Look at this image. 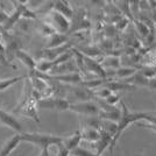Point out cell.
Returning <instances> with one entry per match:
<instances>
[{"label":"cell","mask_w":156,"mask_h":156,"mask_svg":"<svg viewBox=\"0 0 156 156\" xmlns=\"http://www.w3.org/2000/svg\"><path fill=\"white\" fill-rule=\"evenodd\" d=\"M147 87H148V89H150V90H155V91H156V77L151 78V79H148Z\"/></svg>","instance_id":"27"},{"label":"cell","mask_w":156,"mask_h":156,"mask_svg":"<svg viewBox=\"0 0 156 156\" xmlns=\"http://www.w3.org/2000/svg\"><path fill=\"white\" fill-rule=\"evenodd\" d=\"M49 156H52V155H50V153H49Z\"/></svg>","instance_id":"30"},{"label":"cell","mask_w":156,"mask_h":156,"mask_svg":"<svg viewBox=\"0 0 156 156\" xmlns=\"http://www.w3.org/2000/svg\"><path fill=\"white\" fill-rule=\"evenodd\" d=\"M112 139H113V136L111 135L110 133L100 129V137L96 142V154L101 155L107 148H110Z\"/></svg>","instance_id":"10"},{"label":"cell","mask_w":156,"mask_h":156,"mask_svg":"<svg viewBox=\"0 0 156 156\" xmlns=\"http://www.w3.org/2000/svg\"><path fill=\"white\" fill-rule=\"evenodd\" d=\"M0 124L12 128L15 132L22 133V126L16 120V118L12 114H9V113H7L6 111L4 110H0Z\"/></svg>","instance_id":"8"},{"label":"cell","mask_w":156,"mask_h":156,"mask_svg":"<svg viewBox=\"0 0 156 156\" xmlns=\"http://www.w3.org/2000/svg\"><path fill=\"white\" fill-rule=\"evenodd\" d=\"M70 101L66 98H61V97H49V98H43L37 100V107L43 108V110H55V111H68L70 107Z\"/></svg>","instance_id":"4"},{"label":"cell","mask_w":156,"mask_h":156,"mask_svg":"<svg viewBox=\"0 0 156 156\" xmlns=\"http://www.w3.org/2000/svg\"><path fill=\"white\" fill-rule=\"evenodd\" d=\"M7 19H8V14L5 13L4 11H1V9H0V23H1V25H4V23L7 21Z\"/></svg>","instance_id":"28"},{"label":"cell","mask_w":156,"mask_h":156,"mask_svg":"<svg viewBox=\"0 0 156 156\" xmlns=\"http://www.w3.org/2000/svg\"><path fill=\"white\" fill-rule=\"evenodd\" d=\"M80 134H82V140H85L87 142L96 143L100 137V130L84 127L83 129H80Z\"/></svg>","instance_id":"18"},{"label":"cell","mask_w":156,"mask_h":156,"mask_svg":"<svg viewBox=\"0 0 156 156\" xmlns=\"http://www.w3.org/2000/svg\"><path fill=\"white\" fill-rule=\"evenodd\" d=\"M69 42V36L64 35V34H58L55 33L49 37V41L47 43L46 49H54V48H58V47L63 46L65 43Z\"/></svg>","instance_id":"15"},{"label":"cell","mask_w":156,"mask_h":156,"mask_svg":"<svg viewBox=\"0 0 156 156\" xmlns=\"http://www.w3.org/2000/svg\"><path fill=\"white\" fill-rule=\"evenodd\" d=\"M26 78V76H21V77H13V78H7V79H2L0 80V91H5L6 89H8L9 86L14 85L15 83H18L19 80Z\"/></svg>","instance_id":"21"},{"label":"cell","mask_w":156,"mask_h":156,"mask_svg":"<svg viewBox=\"0 0 156 156\" xmlns=\"http://www.w3.org/2000/svg\"><path fill=\"white\" fill-rule=\"evenodd\" d=\"M133 23L135 26V29L136 32L139 33V35L142 37V39H147L148 35L150 33V26L148 23H146L144 21H141V20L134 19L133 20Z\"/></svg>","instance_id":"19"},{"label":"cell","mask_w":156,"mask_h":156,"mask_svg":"<svg viewBox=\"0 0 156 156\" xmlns=\"http://www.w3.org/2000/svg\"><path fill=\"white\" fill-rule=\"evenodd\" d=\"M120 100H121V97H120V94H118V93H112V94L108 96L106 99H104L105 103L111 105V106H115L117 103H119Z\"/></svg>","instance_id":"24"},{"label":"cell","mask_w":156,"mask_h":156,"mask_svg":"<svg viewBox=\"0 0 156 156\" xmlns=\"http://www.w3.org/2000/svg\"><path fill=\"white\" fill-rule=\"evenodd\" d=\"M82 141V134H80V129L76 130L73 134L69 135L66 137H63V142L62 146L64 147L65 149H68L69 151L73 150L75 148L79 147V143Z\"/></svg>","instance_id":"12"},{"label":"cell","mask_w":156,"mask_h":156,"mask_svg":"<svg viewBox=\"0 0 156 156\" xmlns=\"http://www.w3.org/2000/svg\"><path fill=\"white\" fill-rule=\"evenodd\" d=\"M128 22H129V20L128 19H126V18H121V19H119L117 22H115V28H117L118 30L122 32V30H125V28L127 27Z\"/></svg>","instance_id":"25"},{"label":"cell","mask_w":156,"mask_h":156,"mask_svg":"<svg viewBox=\"0 0 156 156\" xmlns=\"http://www.w3.org/2000/svg\"><path fill=\"white\" fill-rule=\"evenodd\" d=\"M15 56L26 65L27 68L29 69V71H35V69H36V61L33 58L32 56H29L27 52H25L23 50H19V49L15 52Z\"/></svg>","instance_id":"17"},{"label":"cell","mask_w":156,"mask_h":156,"mask_svg":"<svg viewBox=\"0 0 156 156\" xmlns=\"http://www.w3.org/2000/svg\"><path fill=\"white\" fill-rule=\"evenodd\" d=\"M126 84H129L132 86H146L147 87V84H148V78H146L140 71H136L134 75H132L130 77L126 78L122 80Z\"/></svg>","instance_id":"16"},{"label":"cell","mask_w":156,"mask_h":156,"mask_svg":"<svg viewBox=\"0 0 156 156\" xmlns=\"http://www.w3.org/2000/svg\"><path fill=\"white\" fill-rule=\"evenodd\" d=\"M103 86L106 87V89H108V90H111L113 93H115L117 91H132V90L135 89L134 86H132L129 84H126L122 80H110V82H105Z\"/></svg>","instance_id":"14"},{"label":"cell","mask_w":156,"mask_h":156,"mask_svg":"<svg viewBox=\"0 0 156 156\" xmlns=\"http://www.w3.org/2000/svg\"><path fill=\"white\" fill-rule=\"evenodd\" d=\"M21 141L33 143L42 149H49L51 146H58L63 142V136L42 133H20Z\"/></svg>","instance_id":"2"},{"label":"cell","mask_w":156,"mask_h":156,"mask_svg":"<svg viewBox=\"0 0 156 156\" xmlns=\"http://www.w3.org/2000/svg\"><path fill=\"white\" fill-rule=\"evenodd\" d=\"M83 61H84V70L91 72V73H94L97 78L106 79V71L101 68V65L98 61L91 58V57L84 56V55H83Z\"/></svg>","instance_id":"7"},{"label":"cell","mask_w":156,"mask_h":156,"mask_svg":"<svg viewBox=\"0 0 156 156\" xmlns=\"http://www.w3.org/2000/svg\"><path fill=\"white\" fill-rule=\"evenodd\" d=\"M68 98H73V99H77L78 103H82V101H90L91 99H93V91L89 90L86 87H83L80 85H73L71 87H69L68 90Z\"/></svg>","instance_id":"6"},{"label":"cell","mask_w":156,"mask_h":156,"mask_svg":"<svg viewBox=\"0 0 156 156\" xmlns=\"http://www.w3.org/2000/svg\"><path fill=\"white\" fill-rule=\"evenodd\" d=\"M52 11L57 12V13H59L61 15H63V16L66 18L68 20H71L72 16H73V14H75L71 5H70V2H68V1H62V0H59V1H54V2H52Z\"/></svg>","instance_id":"9"},{"label":"cell","mask_w":156,"mask_h":156,"mask_svg":"<svg viewBox=\"0 0 156 156\" xmlns=\"http://www.w3.org/2000/svg\"><path fill=\"white\" fill-rule=\"evenodd\" d=\"M117 7L120 9V13L126 15V19L128 20H134L133 15H132V11H130V5L129 1H115Z\"/></svg>","instance_id":"20"},{"label":"cell","mask_w":156,"mask_h":156,"mask_svg":"<svg viewBox=\"0 0 156 156\" xmlns=\"http://www.w3.org/2000/svg\"><path fill=\"white\" fill-rule=\"evenodd\" d=\"M70 155L72 156H103V155H98L96 153H93L91 150H87L85 148H82V147H77L73 150L70 151Z\"/></svg>","instance_id":"22"},{"label":"cell","mask_w":156,"mask_h":156,"mask_svg":"<svg viewBox=\"0 0 156 156\" xmlns=\"http://www.w3.org/2000/svg\"><path fill=\"white\" fill-rule=\"evenodd\" d=\"M154 115H156V112H130L128 110V107H127V105L125 104L124 101H121V118H120V121L118 122V129L115 132L113 139H112V142H111V146H110L111 154L113 153V149H114V147L117 144L118 140L121 136V134L124 133V130L130 124L139 122L141 120L149 121Z\"/></svg>","instance_id":"1"},{"label":"cell","mask_w":156,"mask_h":156,"mask_svg":"<svg viewBox=\"0 0 156 156\" xmlns=\"http://www.w3.org/2000/svg\"><path fill=\"white\" fill-rule=\"evenodd\" d=\"M40 32H41V34L42 35H44V36H51L52 34H55V30H54V28H52L50 25H48L47 22H44V23H42V26H41V28H40Z\"/></svg>","instance_id":"23"},{"label":"cell","mask_w":156,"mask_h":156,"mask_svg":"<svg viewBox=\"0 0 156 156\" xmlns=\"http://www.w3.org/2000/svg\"><path fill=\"white\" fill-rule=\"evenodd\" d=\"M40 156H49V149H42Z\"/></svg>","instance_id":"29"},{"label":"cell","mask_w":156,"mask_h":156,"mask_svg":"<svg viewBox=\"0 0 156 156\" xmlns=\"http://www.w3.org/2000/svg\"><path fill=\"white\" fill-rule=\"evenodd\" d=\"M20 142H21L20 133L19 134L13 135L9 140H7L6 142H5V144L2 146V148H1V150H0V156H9L11 155V153L19 146Z\"/></svg>","instance_id":"13"},{"label":"cell","mask_w":156,"mask_h":156,"mask_svg":"<svg viewBox=\"0 0 156 156\" xmlns=\"http://www.w3.org/2000/svg\"><path fill=\"white\" fill-rule=\"evenodd\" d=\"M57 147V154L56 156H69L70 155V151L68 149H65L64 147L62 146V143L58 144V146H56Z\"/></svg>","instance_id":"26"},{"label":"cell","mask_w":156,"mask_h":156,"mask_svg":"<svg viewBox=\"0 0 156 156\" xmlns=\"http://www.w3.org/2000/svg\"><path fill=\"white\" fill-rule=\"evenodd\" d=\"M99 63L105 71H114L121 68V61L115 55H108L103 61H99Z\"/></svg>","instance_id":"11"},{"label":"cell","mask_w":156,"mask_h":156,"mask_svg":"<svg viewBox=\"0 0 156 156\" xmlns=\"http://www.w3.org/2000/svg\"><path fill=\"white\" fill-rule=\"evenodd\" d=\"M48 16H47V23L50 25L54 28V30L58 34H64L68 35L71 28V22L70 20H68L64 18L63 15H61L59 13L55 12V11H50L48 12Z\"/></svg>","instance_id":"3"},{"label":"cell","mask_w":156,"mask_h":156,"mask_svg":"<svg viewBox=\"0 0 156 156\" xmlns=\"http://www.w3.org/2000/svg\"><path fill=\"white\" fill-rule=\"evenodd\" d=\"M69 110L78 113V114H82L85 117H98V113H99V108H98L97 104L94 101H82V103H73L70 104Z\"/></svg>","instance_id":"5"}]
</instances>
